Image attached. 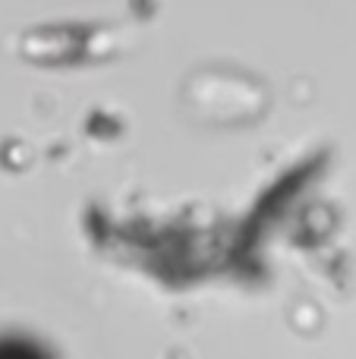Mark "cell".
<instances>
[{"mask_svg": "<svg viewBox=\"0 0 356 359\" xmlns=\"http://www.w3.org/2000/svg\"><path fill=\"white\" fill-rule=\"evenodd\" d=\"M0 359H50V353L29 337H0Z\"/></svg>", "mask_w": 356, "mask_h": 359, "instance_id": "cell-1", "label": "cell"}]
</instances>
